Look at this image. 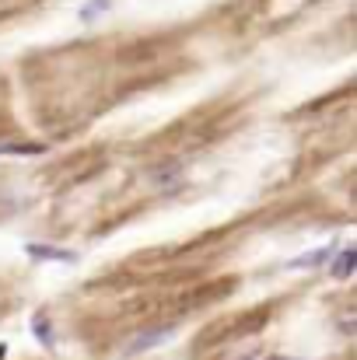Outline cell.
I'll use <instances>...</instances> for the list:
<instances>
[{
    "instance_id": "6da1fadb",
    "label": "cell",
    "mask_w": 357,
    "mask_h": 360,
    "mask_svg": "<svg viewBox=\"0 0 357 360\" xmlns=\"http://www.w3.org/2000/svg\"><path fill=\"white\" fill-rule=\"evenodd\" d=\"M175 336V326H158V329H147V333H140V336H133L130 343H126V354L130 357H137V354H147V350H154V347H161V343H168Z\"/></svg>"
},
{
    "instance_id": "7a4b0ae2",
    "label": "cell",
    "mask_w": 357,
    "mask_h": 360,
    "mask_svg": "<svg viewBox=\"0 0 357 360\" xmlns=\"http://www.w3.org/2000/svg\"><path fill=\"white\" fill-rule=\"evenodd\" d=\"M337 248H340V241H330V245H322V248H315V252H305V255L291 259L287 269H319V266H326V262L333 259Z\"/></svg>"
},
{
    "instance_id": "3957f363",
    "label": "cell",
    "mask_w": 357,
    "mask_h": 360,
    "mask_svg": "<svg viewBox=\"0 0 357 360\" xmlns=\"http://www.w3.org/2000/svg\"><path fill=\"white\" fill-rule=\"evenodd\" d=\"M25 252H28V259H42V262H77V255L74 252H67V248H56V245H39V241H28L25 245Z\"/></svg>"
},
{
    "instance_id": "277c9868",
    "label": "cell",
    "mask_w": 357,
    "mask_h": 360,
    "mask_svg": "<svg viewBox=\"0 0 357 360\" xmlns=\"http://www.w3.org/2000/svg\"><path fill=\"white\" fill-rule=\"evenodd\" d=\"M326 266H330V273H333L337 280H351V273H354V248H351V245H340Z\"/></svg>"
},
{
    "instance_id": "5b68a950",
    "label": "cell",
    "mask_w": 357,
    "mask_h": 360,
    "mask_svg": "<svg viewBox=\"0 0 357 360\" xmlns=\"http://www.w3.org/2000/svg\"><path fill=\"white\" fill-rule=\"evenodd\" d=\"M109 7H113V0H88V4L77 11V18H81L84 25H92V21H95L102 11H109Z\"/></svg>"
},
{
    "instance_id": "8992f818",
    "label": "cell",
    "mask_w": 357,
    "mask_h": 360,
    "mask_svg": "<svg viewBox=\"0 0 357 360\" xmlns=\"http://www.w3.org/2000/svg\"><path fill=\"white\" fill-rule=\"evenodd\" d=\"M32 333H35V340H39L42 347H53V343H56V336H53V322H46L42 315L35 319V326H32Z\"/></svg>"
},
{
    "instance_id": "52a82bcc",
    "label": "cell",
    "mask_w": 357,
    "mask_h": 360,
    "mask_svg": "<svg viewBox=\"0 0 357 360\" xmlns=\"http://www.w3.org/2000/svg\"><path fill=\"white\" fill-rule=\"evenodd\" d=\"M0 154H42L39 143H0Z\"/></svg>"
}]
</instances>
